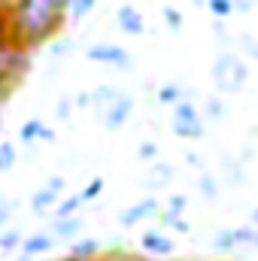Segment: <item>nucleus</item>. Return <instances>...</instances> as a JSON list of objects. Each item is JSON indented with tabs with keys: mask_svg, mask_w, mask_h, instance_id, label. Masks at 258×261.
<instances>
[{
	"mask_svg": "<svg viewBox=\"0 0 258 261\" xmlns=\"http://www.w3.org/2000/svg\"><path fill=\"white\" fill-rule=\"evenodd\" d=\"M67 24V0H12L9 34L24 49H40Z\"/></svg>",
	"mask_w": 258,
	"mask_h": 261,
	"instance_id": "obj_1",
	"label": "nucleus"
},
{
	"mask_svg": "<svg viewBox=\"0 0 258 261\" xmlns=\"http://www.w3.org/2000/svg\"><path fill=\"white\" fill-rule=\"evenodd\" d=\"M31 67V49L15 43L12 37L0 40V97H6L28 73Z\"/></svg>",
	"mask_w": 258,
	"mask_h": 261,
	"instance_id": "obj_2",
	"label": "nucleus"
},
{
	"mask_svg": "<svg viewBox=\"0 0 258 261\" xmlns=\"http://www.w3.org/2000/svg\"><path fill=\"white\" fill-rule=\"evenodd\" d=\"M210 76H213V85H216L222 94H234V91H240V88H243V82H246L249 70H246L243 58H240L237 52H219V55H216V61H213Z\"/></svg>",
	"mask_w": 258,
	"mask_h": 261,
	"instance_id": "obj_3",
	"label": "nucleus"
},
{
	"mask_svg": "<svg viewBox=\"0 0 258 261\" xmlns=\"http://www.w3.org/2000/svg\"><path fill=\"white\" fill-rule=\"evenodd\" d=\"M203 125H207V119H203V113L194 107L192 100H179V103H173V113H170V130L179 137V140H200L203 137Z\"/></svg>",
	"mask_w": 258,
	"mask_h": 261,
	"instance_id": "obj_4",
	"label": "nucleus"
},
{
	"mask_svg": "<svg viewBox=\"0 0 258 261\" xmlns=\"http://www.w3.org/2000/svg\"><path fill=\"white\" fill-rule=\"evenodd\" d=\"M85 58L94 64H107V67H131V55L125 46L116 43H94L85 49Z\"/></svg>",
	"mask_w": 258,
	"mask_h": 261,
	"instance_id": "obj_5",
	"label": "nucleus"
},
{
	"mask_svg": "<svg viewBox=\"0 0 258 261\" xmlns=\"http://www.w3.org/2000/svg\"><path fill=\"white\" fill-rule=\"evenodd\" d=\"M131 113H134V97L122 91V94L100 113V125H104L107 130H122L125 125H128Z\"/></svg>",
	"mask_w": 258,
	"mask_h": 261,
	"instance_id": "obj_6",
	"label": "nucleus"
},
{
	"mask_svg": "<svg viewBox=\"0 0 258 261\" xmlns=\"http://www.w3.org/2000/svg\"><path fill=\"white\" fill-rule=\"evenodd\" d=\"M67 189V179L64 176H49V182L40 189V192H34L31 197V210L37 213V216H46V213H52V206L58 203V197L61 192Z\"/></svg>",
	"mask_w": 258,
	"mask_h": 261,
	"instance_id": "obj_7",
	"label": "nucleus"
},
{
	"mask_svg": "<svg viewBox=\"0 0 258 261\" xmlns=\"http://www.w3.org/2000/svg\"><path fill=\"white\" fill-rule=\"evenodd\" d=\"M140 249H143L146 255H155V258H170L173 249H176V240H173L170 234L152 228V231H143V237H140Z\"/></svg>",
	"mask_w": 258,
	"mask_h": 261,
	"instance_id": "obj_8",
	"label": "nucleus"
},
{
	"mask_svg": "<svg viewBox=\"0 0 258 261\" xmlns=\"http://www.w3.org/2000/svg\"><path fill=\"white\" fill-rule=\"evenodd\" d=\"M158 210H161L158 197H143V200L131 203V206H125V210L119 213V225H122V228H137L143 219H152V216H158Z\"/></svg>",
	"mask_w": 258,
	"mask_h": 261,
	"instance_id": "obj_9",
	"label": "nucleus"
},
{
	"mask_svg": "<svg viewBox=\"0 0 258 261\" xmlns=\"http://www.w3.org/2000/svg\"><path fill=\"white\" fill-rule=\"evenodd\" d=\"M116 24H119L122 34H128V37H143V34H146V18H143V12H140L137 6H131V3H122V6L116 9Z\"/></svg>",
	"mask_w": 258,
	"mask_h": 261,
	"instance_id": "obj_10",
	"label": "nucleus"
},
{
	"mask_svg": "<svg viewBox=\"0 0 258 261\" xmlns=\"http://www.w3.org/2000/svg\"><path fill=\"white\" fill-rule=\"evenodd\" d=\"M21 255H31V258H43V255H49L52 249H55V237L49 234V231H37V234H28V237H21Z\"/></svg>",
	"mask_w": 258,
	"mask_h": 261,
	"instance_id": "obj_11",
	"label": "nucleus"
},
{
	"mask_svg": "<svg viewBox=\"0 0 258 261\" xmlns=\"http://www.w3.org/2000/svg\"><path fill=\"white\" fill-rule=\"evenodd\" d=\"M52 143L55 140V130L49 128V125H43V119H28L21 128H18V143H24V146H37V143Z\"/></svg>",
	"mask_w": 258,
	"mask_h": 261,
	"instance_id": "obj_12",
	"label": "nucleus"
},
{
	"mask_svg": "<svg viewBox=\"0 0 258 261\" xmlns=\"http://www.w3.org/2000/svg\"><path fill=\"white\" fill-rule=\"evenodd\" d=\"M82 225H85V219H82L79 213H73V216H61V219H52L49 234H52L55 240H76V234L82 231Z\"/></svg>",
	"mask_w": 258,
	"mask_h": 261,
	"instance_id": "obj_13",
	"label": "nucleus"
},
{
	"mask_svg": "<svg viewBox=\"0 0 258 261\" xmlns=\"http://www.w3.org/2000/svg\"><path fill=\"white\" fill-rule=\"evenodd\" d=\"M119 94H122V88H116V85H97V88L91 91V110H94V113H104Z\"/></svg>",
	"mask_w": 258,
	"mask_h": 261,
	"instance_id": "obj_14",
	"label": "nucleus"
},
{
	"mask_svg": "<svg viewBox=\"0 0 258 261\" xmlns=\"http://www.w3.org/2000/svg\"><path fill=\"white\" fill-rule=\"evenodd\" d=\"M213 249L216 252H234V249H240L237 228H219L216 237H213Z\"/></svg>",
	"mask_w": 258,
	"mask_h": 261,
	"instance_id": "obj_15",
	"label": "nucleus"
},
{
	"mask_svg": "<svg viewBox=\"0 0 258 261\" xmlns=\"http://www.w3.org/2000/svg\"><path fill=\"white\" fill-rule=\"evenodd\" d=\"M67 255H73V258H97V255H100V240H94V237L73 240Z\"/></svg>",
	"mask_w": 258,
	"mask_h": 261,
	"instance_id": "obj_16",
	"label": "nucleus"
},
{
	"mask_svg": "<svg viewBox=\"0 0 258 261\" xmlns=\"http://www.w3.org/2000/svg\"><path fill=\"white\" fill-rule=\"evenodd\" d=\"M158 222L167 225V228H176L179 234H189V231H192V225L183 219V213H179V210H170V206H167V210H158Z\"/></svg>",
	"mask_w": 258,
	"mask_h": 261,
	"instance_id": "obj_17",
	"label": "nucleus"
},
{
	"mask_svg": "<svg viewBox=\"0 0 258 261\" xmlns=\"http://www.w3.org/2000/svg\"><path fill=\"white\" fill-rule=\"evenodd\" d=\"M170 179H173V167H170V164L155 161V164L149 167V186H152V189H161V186H167Z\"/></svg>",
	"mask_w": 258,
	"mask_h": 261,
	"instance_id": "obj_18",
	"label": "nucleus"
},
{
	"mask_svg": "<svg viewBox=\"0 0 258 261\" xmlns=\"http://www.w3.org/2000/svg\"><path fill=\"white\" fill-rule=\"evenodd\" d=\"M18 164V146L12 140H0V173H9Z\"/></svg>",
	"mask_w": 258,
	"mask_h": 261,
	"instance_id": "obj_19",
	"label": "nucleus"
},
{
	"mask_svg": "<svg viewBox=\"0 0 258 261\" xmlns=\"http://www.w3.org/2000/svg\"><path fill=\"white\" fill-rule=\"evenodd\" d=\"M79 206H82V197L79 195H70V197H58V203L52 206V219H61V216H73V213H79Z\"/></svg>",
	"mask_w": 258,
	"mask_h": 261,
	"instance_id": "obj_20",
	"label": "nucleus"
},
{
	"mask_svg": "<svg viewBox=\"0 0 258 261\" xmlns=\"http://www.w3.org/2000/svg\"><path fill=\"white\" fill-rule=\"evenodd\" d=\"M158 103H164V107H173V103H179L183 100V88L176 85V82H164L161 88H158Z\"/></svg>",
	"mask_w": 258,
	"mask_h": 261,
	"instance_id": "obj_21",
	"label": "nucleus"
},
{
	"mask_svg": "<svg viewBox=\"0 0 258 261\" xmlns=\"http://www.w3.org/2000/svg\"><path fill=\"white\" fill-rule=\"evenodd\" d=\"M21 237H24V234H21L18 228H9V225L0 228V252H12V249H18V246H21Z\"/></svg>",
	"mask_w": 258,
	"mask_h": 261,
	"instance_id": "obj_22",
	"label": "nucleus"
},
{
	"mask_svg": "<svg viewBox=\"0 0 258 261\" xmlns=\"http://www.w3.org/2000/svg\"><path fill=\"white\" fill-rule=\"evenodd\" d=\"M161 18H164V24L176 34V31H183V24H186V18H183V12L176 9V6H164L161 9Z\"/></svg>",
	"mask_w": 258,
	"mask_h": 261,
	"instance_id": "obj_23",
	"label": "nucleus"
},
{
	"mask_svg": "<svg viewBox=\"0 0 258 261\" xmlns=\"http://www.w3.org/2000/svg\"><path fill=\"white\" fill-rule=\"evenodd\" d=\"M203 6L210 9V15H213V18H228V15H234L231 0H207Z\"/></svg>",
	"mask_w": 258,
	"mask_h": 261,
	"instance_id": "obj_24",
	"label": "nucleus"
},
{
	"mask_svg": "<svg viewBox=\"0 0 258 261\" xmlns=\"http://www.w3.org/2000/svg\"><path fill=\"white\" fill-rule=\"evenodd\" d=\"M200 113H203V119H213V122H219V119L225 116V103H222L219 97H210V100L203 103V110H200Z\"/></svg>",
	"mask_w": 258,
	"mask_h": 261,
	"instance_id": "obj_25",
	"label": "nucleus"
},
{
	"mask_svg": "<svg viewBox=\"0 0 258 261\" xmlns=\"http://www.w3.org/2000/svg\"><path fill=\"white\" fill-rule=\"evenodd\" d=\"M100 192H104V176H94L82 192H79V197H82V203H88V200H94V197H100Z\"/></svg>",
	"mask_w": 258,
	"mask_h": 261,
	"instance_id": "obj_26",
	"label": "nucleus"
},
{
	"mask_svg": "<svg viewBox=\"0 0 258 261\" xmlns=\"http://www.w3.org/2000/svg\"><path fill=\"white\" fill-rule=\"evenodd\" d=\"M237 240H240V246L258 249V231L255 228H237Z\"/></svg>",
	"mask_w": 258,
	"mask_h": 261,
	"instance_id": "obj_27",
	"label": "nucleus"
},
{
	"mask_svg": "<svg viewBox=\"0 0 258 261\" xmlns=\"http://www.w3.org/2000/svg\"><path fill=\"white\" fill-rule=\"evenodd\" d=\"M237 43H240V49H243L249 58H255V61H258V37H252V34H243Z\"/></svg>",
	"mask_w": 258,
	"mask_h": 261,
	"instance_id": "obj_28",
	"label": "nucleus"
},
{
	"mask_svg": "<svg viewBox=\"0 0 258 261\" xmlns=\"http://www.w3.org/2000/svg\"><path fill=\"white\" fill-rule=\"evenodd\" d=\"M200 192H203V197H207V200H213V197H216V192H219V182H216L210 173H200Z\"/></svg>",
	"mask_w": 258,
	"mask_h": 261,
	"instance_id": "obj_29",
	"label": "nucleus"
},
{
	"mask_svg": "<svg viewBox=\"0 0 258 261\" xmlns=\"http://www.w3.org/2000/svg\"><path fill=\"white\" fill-rule=\"evenodd\" d=\"M46 46H49V55H55V58H61V55H64V52L70 49V46H73V43H70V40H58V37H55V40H49Z\"/></svg>",
	"mask_w": 258,
	"mask_h": 261,
	"instance_id": "obj_30",
	"label": "nucleus"
},
{
	"mask_svg": "<svg viewBox=\"0 0 258 261\" xmlns=\"http://www.w3.org/2000/svg\"><path fill=\"white\" fill-rule=\"evenodd\" d=\"M158 155V146L155 143H140V149H137V158H143V161H152Z\"/></svg>",
	"mask_w": 258,
	"mask_h": 261,
	"instance_id": "obj_31",
	"label": "nucleus"
},
{
	"mask_svg": "<svg viewBox=\"0 0 258 261\" xmlns=\"http://www.w3.org/2000/svg\"><path fill=\"white\" fill-rule=\"evenodd\" d=\"M3 37H12V34H9V6L0 3V40Z\"/></svg>",
	"mask_w": 258,
	"mask_h": 261,
	"instance_id": "obj_32",
	"label": "nucleus"
},
{
	"mask_svg": "<svg viewBox=\"0 0 258 261\" xmlns=\"http://www.w3.org/2000/svg\"><path fill=\"white\" fill-rule=\"evenodd\" d=\"M70 110H73V100H70V97H61V100H58V107H55V113H58V119H61V122L70 119Z\"/></svg>",
	"mask_w": 258,
	"mask_h": 261,
	"instance_id": "obj_33",
	"label": "nucleus"
},
{
	"mask_svg": "<svg viewBox=\"0 0 258 261\" xmlns=\"http://www.w3.org/2000/svg\"><path fill=\"white\" fill-rule=\"evenodd\" d=\"M167 206H170V210H179V213H183V210L189 206V197H186V195H170V203H167Z\"/></svg>",
	"mask_w": 258,
	"mask_h": 261,
	"instance_id": "obj_34",
	"label": "nucleus"
},
{
	"mask_svg": "<svg viewBox=\"0 0 258 261\" xmlns=\"http://www.w3.org/2000/svg\"><path fill=\"white\" fill-rule=\"evenodd\" d=\"M73 107H79V110H85V107H91V91H79V94L73 97Z\"/></svg>",
	"mask_w": 258,
	"mask_h": 261,
	"instance_id": "obj_35",
	"label": "nucleus"
},
{
	"mask_svg": "<svg viewBox=\"0 0 258 261\" xmlns=\"http://www.w3.org/2000/svg\"><path fill=\"white\" fill-rule=\"evenodd\" d=\"M258 0H231V6H234V12H252V6H255Z\"/></svg>",
	"mask_w": 258,
	"mask_h": 261,
	"instance_id": "obj_36",
	"label": "nucleus"
},
{
	"mask_svg": "<svg viewBox=\"0 0 258 261\" xmlns=\"http://www.w3.org/2000/svg\"><path fill=\"white\" fill-rule=\"evenodd\" d=\"M12 206H15V203H3V206H0V228H6V225H9V216H12Z\"/></svg>",
	"mask_w": 258,
	"mask_h": 261,
	"instance_id": "obj_37",
	"label": "nucleus"
},
{
	"mask_svg": "<svg viewBox=\"0 0 258 261\" xmlns=\"http://www.w3.org/2000/svg\"><path fill=\"white\" fill-rule=\"evenodd\" d=\"M55 261H100V258H73V255H64V258H55Z\"/></svg>",
	"mask_w": 258,
	"mask_h": 261,
	"instance_id": "obj_38",
	"label": "nucleus"
},
{
	"mask_svg": "<svg viewBox=\"0 0 258 261\" xmlns=\"http://www.w3.org/2000/svg\"><path fill=\"white\" fill-rule=\"evenodd\" d=\"M252 225H258V206L252 210Z\"/></svg>",
	"mask_w": 258,
	"mask_h": 261,
	"instance_id": "obj_39",
	"label": "nucleus"
},
{
	"mask_svg": "<svg viewBox=\"0 0 258 261\" xmlns=\"http://www.w3.org/2000/svg\"><path fill=\"white\" fill-rule=\"evenodd\" d=\"M18 261H34V258H31V255H21V258H18Z\"/></svg>",
	"mask_w": 258,
	"mask_h": 261,
	"instance_id": "obj_40",
	"label": "nucleus"
},
{
	"mask_svg": "<svg viewBox=\"0 0 258 261\" xmlns=\"http://www.w3.org/2000/svg\"><path fill=\"white\" fill-rule=\"evenodd\" d=\"M0 3H3V6H12V0H0Z\"/></svg>",
	"mask_w": 258,
	"mask_h": 261,
	"instance_id": "obj_41",
	"label": "nucleus"
}]
</instances>
